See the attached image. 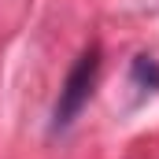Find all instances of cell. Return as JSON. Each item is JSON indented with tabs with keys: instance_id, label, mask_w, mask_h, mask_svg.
Wrapping results in <instances>:
<instances>
[{
	"instance_id": "cell-1",
	"label": "cell",
	"mask_w": 159,
	"mask_h": 159,
	"mask_svg": "<svg viewBox=\"0 0 159 159\" xmlns=\"http://www.w3.org/2000/svg\"><path fill=\"white\" fill-rule=\"evenodd\" d=\"M96 78H100V48L93 44L74 59V67L67 70V78L59 85V96H56V107H52V129L56 133H63L85 111V104L93 100Z\"/></svg>"
},
{
	"instance_id": "cell-2",
	"label": "cell",
	"mask_w": 159,
	"mask_h": 159,
	"mask_svg": "<svg viewBox=\"0 0 159 159\" xmlns=\"http://www.w3.org/2000/svg\"><path fill=\"white\" fill-rule=\"evenodd\" d=\"M133 85L141 89V93H159V63L152 56H137L133 59Z\"/></svg>"
}]
</instances>
